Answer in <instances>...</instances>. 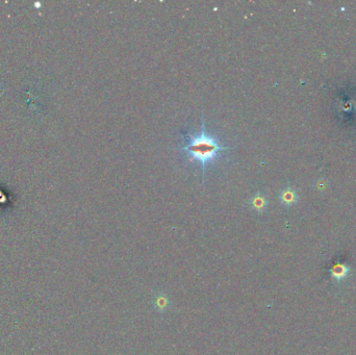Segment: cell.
I'll return each mask as SVG.
<instances>
[{"label": "cell", "instance_id": "obj_3", "mask_svg": "<svg viewBox=\"0 0 356 355\" xmlns=\"http://www.w3.org/2000/svg\"><path fill=\"white\" fill-rule=\"evenodd\" d=\"M278 198L281 204L286 206V208H290V206H293L298 201V194L293 188L286 187L280 192Z\"/></svg>", "mask_w": 356, "mask_h": 355}, {"label": "cell", "instance_id": "obj_5", "mask_svg": "<svg viewBox=\"0 0 356 355\" xmlns=\"http://www.w3.org/2000/svg\"><path fill=\"white\" fill-rule=\"evenodd\" d=\"M349 271L350 269L348 268V266L345 264H336L330 270L331 276L336 280H338V282L346 278L348 274H349Z\"/></svg>", "mask_w": 356, "mask_h": 355}, {"label": "cell", "instance_id": "obj_2", "mask_svg": "<svg viewBox=\"0 0 356 355\" xmlns=\"http://www.w3.org/2000/svg\"><path fill=\"white\" fill-rule=\"evenodd\" d=\"M268 199L261 192H257L248 200L249 208L258 213H263L268 208Z\"/></svg>", "mask_w": 356, "mask_h": 355}, {"label": "cell", "instance_id": "obj_4", "mask_svg": "<svg viewBox=\"0 0 356 355\" xmlns=\"http://www.w3.org/2000/svg\"><path fill=\"white\" fill-rule=\"evenodd\" d=\"M153 306L160 313H165L170 308V299L164 292H159L153 296Z\"/></svg>", "mask_w": 356, "mask_h": 355}, {"label": "cell", "instance_id": "obj_1", "mask_svg": "<svg viewBox=\"0 0 356 355\" xmlns=\"http://www.w3.org/2000/svg\"><path fill=\"white\" fill-rule=\"evenodd\" d=\"M188 139V143L179 148V151L182 152L188 158L190 162L197 161L202 169V175L204 180L205 168L207 165L218 162L225 152L231 150L229 147L221 146L217 137L209 135L205 130L204 118H202L201 130L198 135L194 136L189 132L183 134Z\"/></svg>", "mask_w": 356, "mask_h": 355}]
</instances>
